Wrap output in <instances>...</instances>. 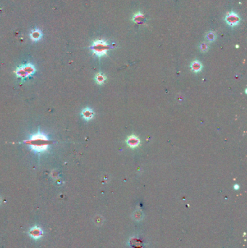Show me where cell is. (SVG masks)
<instances>
[{
  "instance_id": "obj_6",
  "label": "cell",
  "mask_w": 247,
  "mask_h": 248,
  "mask_svg": "<svg viewBox=\"0 0 247 248\" xmlns=\"http://www.w3.org/2000/svg\"><path fill=\"white\" fill-rule=\"evenodd\" d=\"M126 143L128 144V145L130 147L135 148V147H137L139 145L140 140H139V137H137L136 136H134V135H131V136H129L128 138H127Z\"/></svg>"
},
{
  "instance_id": "obj_5",
  "label": "cell",
  "mask_w": 247,
  "mask_h": 248,
  "mask_svg": "<svg viewBox=\"0 0 247 248\" xmlns=\"http://www.w3.org/2000/svg\"><path fill=\"white\" fill-rule=\"evenodd\" d=\"M28 234L31 238L34 239H39L41 238L43 235V232L39 226H34L28 232Z\"/></svg>"
},
{
  "instance_id": "obj_11",
  "label": "cell",
  "mask_w": 247,
  "mask_h": 248,
  "mask_svg": "<svg viewBox=\"0 0 247 248\" xmlns=\"http://www.w3.org/2000/svg\"><path fill=\"white\" fill-rule=\"evenodd\" d=\"M95 80L99 84H104V81H105L106 77L105 76H104L102 73H97L95 77Z\"/></svg>"
},
{
  "instance_id": "obj_13",
  "label": "cell",
  "mask_w": 247,
  "mask_h": 248,
  "mask_svg": "<svg viewBox=\"0 0 247 248\" xmlns=\"http://www.w3.org/2000/svg\"><path fill=\"white\" fill-rule=\"evenodd\" d=\"M199 48H200L201 51L203 52H207V50H208L209 47H208V45L207 44L202 43V44H200Z\"/></svg>"
},
{
  "instance_id": "obj_7",
  "label": "cell",
  "mask_w": 247,
  "mask_h": 248,
  "mask_svg": "<svg viewBox=\"0 0 247 248\" xmlns=\"http://www.w3.org/2000/svg\"><path fill=\"white\" fill-rule=\"evenodd\" d=\"M30 36L33 41H39L42 37V33H41L40 30L36 28V29L32 30L30 34Z\"/></svg>"
},
{
  "instance_id": "obj_1",
  "label": "cell",
  "mask_w": 247,
  "mask_h": 248,
  "mask_svg": "<svg viewBox=\"0 0 247 248\" xmlns=\"http://www.w3.org/2000/svg\"><path fill=\"white\" fill-rule=\"evenodd\" d=\"M24 142L29 146L30 149L34 152L41 153L47 151L51 141L44 134L39 132L32 135L28 140L24 141Z\"/></svg>"
},
{
  "instance_id": "obj_12",
  "label": "cell",
  "mask_w": 247,
  "mask_h": 248,
  "mask_svg": "<svg viewBox=\"0 0 247 248\" xmlns=\"http://www.w3.org/2000/svg\"><path fill=\"white\" fill-rule=\"evenodd\" d=\"M206 38L209 41H210V42H212V41H214L215 40L216 36H215V34H214V33L209 32V34H207Z\"/></svg>"
},
{
  "instance_id": "obj_9",
  "label": "cell",
  "mask_w": 247,
  "mask_h": 248,
  "mask_svg": "<svg viewBox=\"0 0 247 248\" xmlns=\"http://www.w3.org/2000/svg\"><path fill=\"white\" fill-rule=\"evenodd\" d=\"M191 68L192 71L194 72H196V73H198V72H200L202 71V63L199 61H194V62H191Z\"/></svg>"
},
{
  "instance_id": "obj_4",
  "label": "cell",
  "mask_w": 247,
  "mask_h": 248,
  "mask_svg": "<svg viewBox=\"0 0 247 248\" xmlns=\"http://www.w3.org/2000/svg\"><path fill=\"white\" fill-rule=\"evenodd\" d=\"M225 20H226V23H228L230 26H232V27L237 25L240 21V18H239V15H238L236 13H235L233 12L228 13V14L226 15Z\"/></svg>"
},
{
  "instance_id": "obj_2",
  "label": "cell",
  "mask_w": 247,
  "mask_h": 248,
  "mask_svg": "<svg viewBox=\"0 0 247 248\" xmlns=\"http://www.w3.org/2000/svg\"><path fill=\"white\" fill-rule=\"evenodd\" d=\"M91 49L95 55L100 57L107 54L108 50L110 49V45L104 40H96L93 42Z\"/></svg>"
},
{
  "instance_id": "obj_3",
  "label": "cell",
  "mask_w": 247,
  "mask_h": 248,
  "mask_svg": "<svg viewBox=\"0 0 247 248\" xmlns=\"http://www.w3.org/2000/svg\"><path fill=\"white\" fill-rule=\"evenodd\" d=\"M35 71H36V69H35L34 65L28 64L18 67L16 69V71H15V73L17 77L24 78L31 76L33 73H35Z\"/></svg>"
},
{
  "instance_id": "obj_10",
  "label": "cell",
  "mask_w": 247,
  "mask_h": 248,
  "mask_svg": "<svg viewBox=\"0 0 247 248\" xmlns=\"http://www.w3.org/2000/svg\"><path fill=\"white\" fill-rule=\"evenodd\" d=\"M144 16L143 14H141V12H138L137 14H135L133 17V21L136 23H141L144 21Z\"/></svg>"
},
{
  "instance_id": "obj_8",
  "label": "cell",
  "mask_w": 247,
  "mask_h": 248,
  "mask_svg": "<svg viewBox=\"0 0 247 248\" xmlns=\"http://www.w3.org/2000/svg\"><path fill=\"white\" fill-rule=\"evenodd\" d=\"M81 114H82L83 117H84V119L90 120L94 117V113L93 112V110H91V109L86 108L82 111Z\"/></svg>"
}]
</instances>
